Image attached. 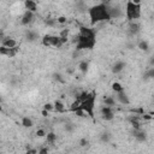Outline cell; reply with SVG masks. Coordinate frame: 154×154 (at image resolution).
I'll use <instances>...</instances> for the list:
<instances>
[{
    "label": "cell",
    "mask_w": 154,
    "mask_h": 154,
    "mask_svg": "<svg viewBox=\"0 0 154 154\" xmlns=\"http://www.w3.org/2000/svg\"><path fill=\"white\" fill-rule=\"evenodd\" d=\"M111 89H112L114 93H120V91H124V90H125V88L123 87V84L119 83V82H117V81L111 84Z\"/></svg>",
    "instance_id": "cell-21"
},
{
    "label": "cell",
    "mask_w": 154,
    "mask_h": 154,
    "mask_svg": "<svg viewBox=\"0 0 154 154\" xmlns=\"http://www.w3.org/2000/svg\"><path fill=\"white\" fill-rule=\"evenodd\" d=\"M128 30H129V34L131 36H135L140 32V24L136 22V20H132V22H129V25H128Z\"/></svg>",
    "instance_id": "cell-14"
},
{
    "label": "cell",
    "mask_w": 154,
    "mask_h": 154,
    "mask_svg": "<svg viewBox=\"0 0 154 154\" xmlns=\"http://www.w3.org/2000/svg\"><path fill=\"white\" fill-rule=\"evenodd\" d=\"M95 102H96V93L90 91L89 96L81 102L79 108H82L88 114V117L94 118V116H95Z\"/></svg>",
    "instance_id": "cell-4"
},
{
    "label": "cell",
    "mask_w": 154,
    "mask_h": 154,
    "mask_svg": "<svg viewBox=\"0 0 154 154\" xmlns=\"http://www.w3.org/2000/svg\"><path fill=\"white\" fill-rule=\"evenodd\" d=\"M88 14L90 19V24L95 25L102 22H108L111 20V14H109V5L99 2L96 5H93L88 8Z\"/></svg>",
    "instance_id": "cell-2"
},
{
    "label": "cell",
    "mask_w": 154,
    "mask_h": 154,
    "mask_svg": "<svg viewBox=\"0 0 154 154\" xmlns=\"http://www.w3.org/2000/svg\"><path fill=\"white\" fill-rule=\"evenodd\" d=\"M57 22H58V24H65L67 22V18L65 16H58L57 17Z\"/></svg>",
    "instance_id": "cell-30"
},
{
    "label": "cell",
    "mask_w": 154,
    "mask_h": 154,
    "mask_svg": "<svg viewBox=\"0 0 154 154\" xmlns=\"http://www.w3.org/2000/svg\"><path fill=\"white\" fill-rule=\"evenodd\" d=\"M134 137L137 142H144L147 140V134L142 129H134Z\"/></svg>",
    "instance_id": "cell-15"
},
{
    "label": "cell",
    "mask_w": 154,
    "mask_h": 154,
    "mask_svg": "<svg viewBox=\"0 0 154 154\" xmlns=\"http://www.w3.org/2000/svg\"><path fill=\"white\" fill-rule=\"evenodd\" d=\"M116 102H117V100H116V97H113V96H105V99H103V105H107V106H116Z\"/></svg>",
    "instance_id": "cell-23"
},
{
    "label": "cell",
    "mask_w": 154,
    "mask_h": 154,
    "mask_svg": "<svg viewBox=\"0 0 154 154\" xmlns=\"http://www.w3.org/2000/svg\"><path fill=\"white\" fill-rule=\"evenodd\" d=\"M149 65H150V66H154V57L150 58V60H149Z\"/></svg>",
    "instance_id": "cell-36"
},
{
    "label": "cell",
    "mask_w": 154,
    "mask_h": 154,
    "mask_svg": "<svg viewBox=\"0 0 154 154\" xmlns=\"http://www.w3.org/2000/svg\"><path fill=\"white\" fill-rule=\"evenodd\" d=\"M25 38H26L28 41H30V42L36 41V38H37V34H36L35 31H32V30H28V31L25 32Z\"/></svg>",
    "instance_id": "cell-22"
},
{
    "label": "cell",
    "mask_w": 154,
    "mask_h": 154,
    "mask_svg": "<svg viewBox=\"0 0 154 154\" xmlns=\"http://www.w3.org/2000/svg\"><path fill=\"white\" fill-rule=\"evenodd\" d=\"M141 118H142L143 120H150V119H153V116L149 114V113H143V114L141 116Z\"/></svg>",
    "instance_id": "cell-33"
},
{
    "label": "cell",
    "mask_w": 154,
    "mask_h": 154,
    "mask_svg": "<svg viewBox=\"0 0 154 154\" xmlns=\"http://www.w3.org/2000/svg\"><path fill=\"white\" fill-rule=\"evenodd\" d=\"M45 23H46V25L52 26V28H54V26H57V25H58L57 18H47V19L45 20Z\"/></svg>",
    "instance_id": "cell-26"
},
{
    "label": "cell",
    "mask_w": 154,
    "mask_h": 154,
    "mask_svg": "<svg viewBox=\"0 0 154 154\" xmlns=\"http://www.w3.org/2000/svg\"><path fill=\"white\" fill-rule=\"evenodd\" d=\"M52 40H53V35H51V34H46V35H43L42 36V38H41V43H42V46L43 47H52Z\"/></svg>",
    "instance_id": "cell-16"
},
{
    "label": "cell",
    "mask_w": 154,
    "mask_h": 154,
    "mask_svg": "<svg viewBox=\"0 0 154 154\" xmlns=\"http://www.w3.org/2000/svg\"><path fill=\"white\" fill-rule=\"evenodd\" d=\"M1 46H5L7 48H13V47L18 46V43L13 37H10V36L5 37L4 36V37H1Z\"/></svg>",
    "instance_id": "cell-9"
},
{
    "label": "cell",
    "mask_w": 154,
    "mask_h": 154,
    "mask_svg": "<svg viewBox=\"0 0 154 154\" xmlns=\"http://www.w3.org/2000/svg\"><path fill=\"white\" fill-rule=\"evenodd\" d=\"M125 66H126V64H125L123 60H118V61H116V63L113 64V66H112L111 71H112V73L118 75V73H120V72L125 69Z\"/></svg>",
    "instance_id": "cell-12"
},
{
    "label": "cell",
    "mask_w": 154,
    "mask_h": 154,
    "mask_svg": "<svg viewBox=\"0 0 154 154\" xmlns=\"http://www.w3.org/2000/svg\"><path fill=\"white\" fill-rule=\"evenodd\" d=\"M143 77H144L146 79H153V78H154V66L148 67V69L146 70Z\"/></svg>",
    "instance_id": "cell-24"
},
{
    "label": "cell",
    "mask_w": 154,
    "mask_h": 154,
    "mask_svg": "<svg viewBox=\"0 0 154 154\" xmlns=\"http://www.w3.org/2000/svg\"><path fill=\"white\" fill-rule=\"evenodd\" d=\"M109 137H111V135H109L108 132H103V134L100 136V140H101V142L107 143V142L109 141Z\"/></svg>",
    "instance_id": "cell-29"
},
{
    "label": "cell",
    "mask_w": 154,
    "mask_h": 154,
    "mask_svg": "<svg viewBox=\"0 0 154 154\" xmlns=\"http://www.w3.org/2000/svg\"><path fill=\"white\" fill-rule=\"evenodd\" d=\"M132 1H134L135 4H141V1H142V0H132Z\"/></svg>",
    "instance_id": "cell-38"
},
{
    "label": "cell",
    "mask_w": 154,
    "mask_h": 154,
    "mask_svg": "<svg viewBox=\"0 0 154 154\" xmlns=\"http://www.w3.org/2000/svg\"><path fill=\"white\" fill-rule=\"evenodd\" d=\"M54 79L58 81V82H60V83H64V82H65L64 78H63V76H61L60 73H54Z\"/></svg>",
    "instance_id": "cell-32"
},
{
    "label": "cell",
    "mask_w": 154,
    "mask_h": 154,
    "mask_svg": "<svg viewBox=\"0 0 154 154\" xmlns=\"http://www.w3.org/2000/svg\"><path fill=\"white\" fill-rule=\"evenodd\" d=\"M46 135H47V131L43 129V128H40V129H37L36 130V136L37 137H46Z\"/></svg>",
    "instance_id": "cell-27"
},
{
    "label": "cell",
    "mask_w": 154,
    "mask_h": 154,
    "mask_svg": "<svg viewBox=\"0 0 154 154\" xmlns=\"http://www.w3.org/2000/svg\"><path fill=\"white\" fill-rule=\"evenodd\" d=\"M100 2H103V4H108L109 0H100Z\"/></svg>",
    "instance_id": "cell-37"
},
{
    "label": "cell",
    "mask_w": 154,
    "mask_h": 154,
    "mask_svg": "<svg viewBox=\"0 0 154 154\" xmlns=\"http://www.w3.org/2000/svg\"><path fill=\"white\" fill-rule=\"evenodd\" d=\"M137 48L141 49V51H143V52H147V51L149 49V43H148L147 41H144V40H141V41L137 43Z\"/></svg>",
    "instance_id": "cell-25"
},
{
    "label": "cell",
    "mask_w": 154,
    "mask_h": 154,
    "mask_svg": "<svg viewBox=\"0 0 154 154\" xmlns=\"http://www.w3.org/2000/svg\"><path fill=\"white\" fill-rule=\"evenodd\" d=\"M43 108L47 109V111H49V112H54V103L53 102H46L43 105Z\"/></svg>",
    "instance_id": "cell-28"
},
{
    "label": "cell",
    "mask_w": 154,
    "mask_h": 154,
    "mask_svg": "<svg viewBox=\"0 0 154 154\" xmlns=\"http://www.w3.org/2000/svg\"><path fill=\"white\" fill-rule=\"evenodd\" d=\"M24 8L28 10V11H31L34 13L37 12V8H38V5L36 2V0H24Z\"/></svg>",
    "instance_id": "cell-11"
},
{
    "label": "cell",
    "mask_w": 154,
    "mask_h": 154,
    "mask_svg": "<svg viewBox=\"0 0 154 154\" xmlns=\"http://www.w3.org/2000/svg\"><path fill=\"white\" fill-rule=\"evenodd\" d=\"M49 111H47V109H45V108H42V111H41V114H42V117H48L49 116Z\"/></svg>",
    "instance_id": "cell-34"
},
{
    "label": "cell",
    "mask_w": 154,
    "mask_h": 154,
    "mask_svg": "<svg viewBox=\"0 0 154 154\" xmlns=\"http://www.w3.org/2000/svg\"><path fill=\"white\" fill-rule=\"evenodd\" d=\"M53 103H54V112L55 113L63 114V113H66L67 112V108L65 107V103L61 100H55Z\"/></svg>",
    "instance_id": "cell-13"
},
{
    "label": "cell",
    "mask_w": 154,
    "mask_h": 154,
    "mask_svg": "<svg viewBox=\"0 0 154 154\" xmlns=\"http://www.w3.org/2000/svg\"><path fill=\"white\" fill-rule=\"evenodd\" d=\"M78 143H79V146H81V147H87V146L89 144V141H88V140L84 137V138H81Z\"/></svg>",
    "instance_id": "cell-31"
},
{
    "label": "cell",
    "mask_w": 154,
    "mask_h": 154,
    "mask_svg": "<svg viewBox=\"0 0 154 154\" xmlns=\"http://www.w3.org/2000/svg\"><path fill=\"white\" fill-rule=\"evenodd\" d=\"M124 16L128 22L137 20L142 16V6L141 4H135L132 0H126L125 4V10H124Z\"/></svg>",
    "instance_id": "cell-3"
},
{
    "label": "cell",
    "mask_w": 154,
    "mask_h": 154,
    "mask_svg": "<svg viewBox=\"0 0 154 154\" xmlns=\"http://www.w3.org/2000/svg\"><path fill=\"white\" fill-rule=\"evenodd\" d=\"M100 113H101V118L103 120H106V122L113 120V118H114V111H113V107L112 106L103 105L100 108Z\"/></svg>",
    "instance_id": "cell-5"
},
{
    "label": "cell",
    "mask_w": 154,
    "mask_h": 154,
    "mask_svg": "<svg viewBox=\"0 0 154 154\" xmlns=\"http://www.w3.org/2000/svg\"><path fill=\"white\" fill-rule=\"evenodd\" d=\"M20 124H22V126L23 128H31L32 125H34V122H32V119L30 118V117H22V119H20Z\"/></svg>",
    "instance_id": "cell-20"
},
{
    "label": "cell",
    "mask_w": 154,
    "mask_h": 154,
    "mask_svg": "<svg viewBox=\"0 0 154 154\" xmlns=\"http://www.w3.org/2000/svg\"><path fill=\"white\" fill-rule=\"evenodd\" d=\"M76 46L75 49L77 52L79 51H91L96 46V31L93 28L88 26H81L79 32L76 37Z\"/></svg>",
    "instance_id": "cell-1"
},
{
    "label": "cell",
    "mask_w": 154,
    "mask_h": 154,
    "mask_svg": "<svg viewBox=\"0 0 154 154\" xmlns=\"http://www.w3.org/2000/svg\"><path fill=\"white\" fill-rule=\"evenodd\" d=\"M57 140H58V136L55 135V132H53V131L47 132V135H46V143L47 144L53 146V144H55Z\"/></svg>",
    "instance_id": "cell-17"
},
{
    "label": "cell",
    "mask_w": 154,
    "mask_h": 154,
    "mask_svg": "<svg viewBox=\"0 0 154 154\" xmlns=\"http://www.w3.org/2000/svg\"><path fill=\"white\" fill-rule=\"evenodd\" d=\"M19 52V46H16L13 48H7L5 46H0V54L4 57H8V58H13L17 55V53Z\"/></svg>",
    "instance_id": "cell-6"
},
{
    "label": "cell",
    "mask_w": 154,
    "mask_h": 154,
    "mask_svg": "<svg viewBox=\"0 0 154 154\" xmlns=\"http://www.w3.org/2000/svg\"><path fill=\"white\" fill-rule=\"evenodd\" d=\"M78 70L81 71L82 75H85V73L88 72V70H89V61H87V60H81V61L78 63Z\"/></svg>",
    "instance_id": "cell-18"
},
{
    "label": "cell",
    "mask_w": 154,
    "mask_h": 154,
    "mask_svg": "<svg viewBox=\"0 0 154 154\" xmlns=\"http://www.w3.org/2000/svg\"><path fill=\"white\" fill-rule=\"evenodd\" d=\"M116 100L120 105H124V106L130 105V99H129V95L125 93V90L120 91V93H116Z\"/></svg>",
    "instance_id": "cell-8"
},
{
    "label": "cell",
    "mask_w": 154,
    "mask_h": 154,
    "mask_svg": "<svg viewBox=\"0 0 154 154\" xmlns=\"http://www.w3.org/2000/svg\"><path fill=\"white\" fill-rule=\"evenodd\" d=\"M41 153H48V148H41V149H38V154H41Z\"/></svg>",
    "instance_id": "cell-35"
},
{
    "label": "cell",
    "mask_w": 154,
    "mask_h": 154,
    "mask_svg": "<svg viewBox=\"0 0 154 154\" xmlns=\"http://www.w3.org/2000/svg\"><path fill=\"white\" fill-rule=\"evenodd\" d=\"M109 14H111V18H112V19H113V18L118 19V18H120V17L124 16V12H123V10H122L120 7H118V6H109Z\"/></svg>",
    "instance_id": "cell-10"
},
{
    "label": "cell",
    "mask_w": 154,
    "mask_h": 154,
    "mask_svg": "<svg viewBox=\"0 0 154 154\" xmlns=\"http://www.w3.org/2000/svg\"><path fill=\"white\" fill-rule=\"evenodd\" d=\"M34 19H35V13L31 12V11L25 10L24 13H23V16L20 17V24L24 25V26L25 25H29V24H31L34 22Z\"/></svg>",
    "instance_id": "cell-7"
},
{
    "label": "cell",
    "mask_w": 154,
    "mask_h": 154,
    "mask_svg": "<svg viewBox=\"0 0 154 154\" xmlns=\"http://www.w3.org/2000/svg\"><path fill=\"white\" fill-rule=\"evenodd\" d=\"M64 46V42L61 40V37L59 35H53V40H52V47L55 48H61Z\"/></svg>",
    "instance_id": "cell-19"
}]
</instances>
